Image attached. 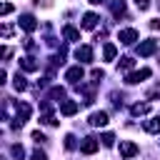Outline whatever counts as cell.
Masks as SVG:
<instances>
[{"label":"cell","instance_id":"cell-1","mask_svg":"<svg viewBox=\"0 0 160 160\" xmlns=\"http://www.w3.org/2000/svg\"><path fill=\"white\" fill-rule=\"evenodd\" d=\"M28 118H30V105H28V102H20V105H18V112H15V118H12V128H22Z\"/></svg>","mask_w":160,"mask_h":160},{"label":"cell","instance_id":"cell-2","mask_svg":"<svg viewBox=\"0 0 160 160\" xmlns=\"http://www.w3.org/2000/svg\"><path fill=\"white\" fill-rule=\"evenodd\" d=\"M152 72H150V68H140V70H135V72H130L128 78H125V82L128 85H138V82H142V80H148Z\"/></svg>","mask_w":160,"mask_h":160},{"label":"cell","instance_id":"cell-3","mask_svg":"<svg viewBox=\"0 0 160 160\" xmlns=\"http://www.w3.org/2000/svg\"><path fill=\"white\" fill-rule=\"evenodd\" d=\"M98 148H100V142H98V138H92V135H88V138L80 142V152H82V155H92V152H98Z\"/></svg>","mask_w":160,"mask_h":160},{"label":"cell","instance_id":"cell-4","mask_svg":"<svg viewBox=\"0 0 160 160\" xmlns=\"http://www.w3.org/2000/svg\"><path fill=\"white\" fill-rule=\"evenodd\" d=\"M155 50H158V40H152V38H150V40H142V42L138 45V55H140V58H148V55H152Z\"/></svg>","mask_w":160,"mask_h":160},{"label":"cell","instance_id":"cell-5","mask_svg":"<svg viewBox=\"0 0 160 160\" xmlns=\"http://www.w3.org/2000/svg\"><path fill=\"white\" fill-rule=\"evenodd\" d=\"M118 40H120L122 45H132V42L138 40V30H135V28H125V30H120Z\"/></svg>","mask_w":160,"mask_h":160},{"label":"cell","instance_id":"cell-6","mask_svg":"<svg viewBox=\"0 0 160 160\" xmlns=\"http://www.w3.org/2000/svg\"><path fill=\"white\" fill-rule=\"evenodd\" d=\"M82 78H85V72H82V68H80V65H75V68H70V70L65 72V80H68L70 85H78Z\"/></svg>","mask_w":160,"mask_h":160},{"label":"cell","instance_id":"cell-7","mask_svg":"<svg viewBox=\"0 0 160 160\" xmlns=\"http://www.w3.org/2000/svg\"><path fill=\"white\" fill-rule=\"evenodd\" d=\"M120 155H122V158H135V155H138V145H135L132 140H122V142H120Z\"/></svg>","mask_w":160,"mask_h":160},{"label":"cell","instance_id":"cell-8","mask_svg":"<svg viewBox=\"0 0 160 160\" xmlns=\"http://www.w3.org/2000/svg\"><path fill=\"white\" fill-rule=\"evenodd\" d=\"M20 28H22L25 32H32V30H38V20L25 12V15H20Z\"/></svg>","mask_w":160,"mask_h":160},{"label":"cell","instance_id":"cell-9","mask_svg":"<svg viewBox=\"0 0 160 160\" xmlns=\"http://www.w3.org/2000/svg\"><path fill=\"white\" fill-rule=\"evenodd\" d=\"M78 110H80V102H78V100H65V102L60 105V112H62L65 118H70V115H75Z\"/></svg>","mask_w":160,"mask_h":160},{"label":"cell","instance_id":"cell-10","mask_svg":"<svg viewBox=\"0 0 160 160\" xmlns=\"http://www.w3.org/2000/svg\"><path fill=\"white\" fill-rule=\"evenodd\" d=\"M75 58H78L80 62H90V60H92V48H90V45H80V48L75 50Z\"/></svg>","mask_w":160,"mask_h":160},{"label":"cell","instance_id":"cell-11","mask_svg":"<svg viewBox=\"0 0 160 160\" xmlns=\"http://www.w3.org/2000/svg\"><path fill=\"white\" fill-rule=\"evenodd\" d=\"M98 22H100V18H98L95 12H85V15H82V28H85V30H95Z\"/></svg>","mask_w":160,"mask_h":160},{"label":"cell","instance_id":"cell-12","mask_svg":"<svg viewBox=\"0 0 160 160\" xmlns=\"http://www.w3.org/2000/svg\"><path fill=\"white\" fill-rule=\"evenodd\" d=\"M90 125L92 128H105L108 125V112H102V110L100 112H92L90 115Z\"/></svg>","mask_w":160,"mask_h":160},{"label":"cell","instance_id":"cell-13","mask_svg":"<svg viewBox=\"0 0 160 160\" xmlns=\"http://www.w3.org/2000/svg\"><path fill=\"white\" fill-rule=\"evenodd\" d=\"M62 38H65L68 42H75V40H80V30L72 28V25H65V28H62Z\"/></svg>","mask_w":160,"mask_h":160},{"label":"cell","instance_id":"cell-14","mask_svg":"<svg viewBox=\"0 0 160 160\" xmlns=\"http://www.w3.org/2000/svg\"><path fill=\"white\" fill-rule=\"evenodd\" d=\"M142 128H145V132H160V118H150V120H145Z\"/></svg>","mask_w":160,"mask_h":160},{"label":"cell","instance_id":"cell-15","mask_svg":"<svg viewBox=\"0 0 160 160\" xmlns=\"http://www.w3.org/2000/svg\"><path fill=\"white\" fill-rule=\"evenodd\" d=\"M115 55H118V48H115L112 42H105V45H102V58H105V60H115Z\"/></svg>","mask_w":160,"mask_h":160},{"label":"cell","instance_id":"cell-16","mask_svg":"<svg viewBox=\"0 0 160 160\" xmlns=\"http://www.w3.org/2000/svg\"><path fill=\"white\" fill-rule=\"evenodd\" d=\"M20 65H22V70H25V72H35V70H38V62H35L32 58H22V60H20Z\"/></svg>","mask_w":160,"mask_h":160},{"label":"cell","instance_id":"cell-17","mask_svg":"<svg viewBox=\"0 0 160 160\" xmlns=\"http://www.w3.org/2000/svg\"><path fill=\"white\" fill-rule=\"evenodd\" d=\"M12 85H15V90H18V92H22V90H28V80H25V78H22L20 72H18L15 78H12Z\"/></svg>","mask_w":160,"mask_h":160},{"label":"cell","instance_id":"cell-18","mask_svg":"<svg viewBox=\"0 0 160 160\" xmlns=\"http://www.w3.org/2000/svg\"><path fill=\"white\" fill-rule=\"evenodd\" d=\"M130 112H132V115H145V112H150V105H148V102H135V105L130 108Z\"/></svg>","mask_w":160,"mask_h":160},{"label":"cell","instance_id":"cell-19","mask_svg":"<svg viewBox=\"0 0 160 160\" xmlns=\"http://www.w3.org/2000/svg\"><path fill=\"white\" fill-rule=\"evenodd\" d=\"M50 98L52 100H60V102H65V88H50Z\"/></svg>","mask_w":160,"mask_h":160},{"label":"cell","instance_id":"cell-20","mask_svg":"<svg viewBox=\"0 0 160 160\" xmlns=\"http://www.w3.org/2000/svg\"><path fill=\"white\" fill-rule=\"evenodd\" d=\"M110 10H112V15H125V0H115L110 5Z\"/></svg>","mask_w":160,"mask_h":160},{"label":"cell","instance_id":"cell-21","mask_svg":"<svg viewBox=\"0 0 160 160\" xmlns=\"http://www.w3.org/2000/svg\"><path fill=\"white\" fill-rule=\"evenodd\" d=\"M10 152H12V158H15V160H22V158H25L22 145H10Z\"/></svg>","mask_w":160,"mask_h":160},{"label":"cell","instance_id":"cell-22","mask_svg":"<svg viewBox=\"0 0 160 160\" xmlns=\"http://www.w3.org/2000/svg\"><path fill=\"white\" fill-rule=\"evenodd\" d=\"M132 62H135L132 58H120V65H118V68H120V70H130V68H132Z\"/></svg>","mask_w":160,"mask_h":160},{"label":"cell","instance_id":"cell-23","mask_svg":"<svg viewBox=\"0 0 160 160\" xmlns=\"http://www.w3.org/2000/svg\"><path fill=\"white\" fill-rule=\"evenodd\" d=\"M40 122H45V125H55L58 120H55V115H52V112H42V118H40Z\"/></svg>","mask_w":160,"mask_h":160},{"label":"cell","instance_id":"cell-24","mask_svg":"<svg viewBox=\"0 0 160 160\" xmlns=\"http://www.w3.org/2000/svg\"><path fill=\"white\" fill-rule=\"evenodd\" d=\"M90 78H92V82H100V80H102V78H105V72H102V70H98V68H95V70H92V72H90Z\"/></svg>","mask_w":160,"mask_h":160},{"label":"cell","instance_id":"cell-25","mask_svg":"<svg viewBox=\"0 0 160 160\" xmlns=\"http://www.w3.org/2000/svg\"><path fill=\"white\" fill-rule=\"evenodd\" d=\"M100 140H102V145H108V148H110V145L115 142V135H112V132H105V135H102Z\"/></svg>","mask_w":160,"mask_h":160},{"label":"cell","instance_id":"cell-26","mask_svg":"<svg viewBox=\"0 0 160 160\" xmlns=\"http://www.w3.org/2000/svg\"><path fill=\"white\" fill-rule=\"evenodd\" d=\"M65 148H68V150L75 148V135H65Z\"/></svg>","mask_w":160,"mask_h":160},{"label":"cell","instance_id":"cell-27","mask_svg":"<svg viewBox=\"0 0 160 160\" xmlns=\"http://www.w3.org/2000/svg\"><path fill=\"white\" fill-rule=\"evenodd\" d=\"M152 98H160V85H155L152 90H148V100H152Z\"/></svg>","mask_w":160,"mask_h":160},{"label":"cell","instance_id":"cell-28","mask_svg":"<svg viewBox=\"0 0 160 160\" xmlns=\"http://www.w3.org/2000/svg\"><path fill=\"white\" fill-rule=\"evenodd\" d=\"M135 5H138V10H148L150 8V0H135Z\"/></svg>","mask_w":160,"mask_h":160},{"label":"cell","instance_id":"cell-29","mask_svg":"<svg viewBox=\"0 0 160 160\" xmlns=\"http://www.w3.org/2000/svg\"><path fill=\"white\" fill-rule=\"evenodd\" d=\"M32 140H35V142H45V135H42L40 130H35V132H32Z\"/></svg>","mask_w":160,"mask_h":160},{"label":"cell","instance_id":"cell-30","mask_svg":"<svg viewBox=\"0 0 160 160\" xmlns=\"http://www.w3.org/2000/svg\"><path fill=\"white\" fill-rule=\"evenodd\" d=\"M32 160H48V155H45L42 150H35V152H32Z\"/></svg>","mask_w":160,"mask_h":160},{"label":"cell","instance_id":"cell-31","mask_svg":"<svg viewBox=\"0 0 160 160\" xmlns=\"http://www.w3.org/2000/svg\"><path fill=\"white\" fill-rule=\"evenodd\" d=\"M0 12H2V15H10V12H12V5H10V2H5V5L0 8Z\"/></svg>","mask_w":160,"mask_h":160},{"label":"cell","instance_id":"cell-32","mask_svg":"<svg viewBox=\"0 0 160 160\" xmlns=\"http://www.w3.org/2000/svg\"><path fill=\"white\" fill-rule=\"evenodd\" d=\"M12 35V28L10 25H2V38H10Z\"/></svg>","mask_w":160,"mask_h":160},{"label":"cell","instance_id":"cell-33","mask_svg":"<svg viewBox=\"0 0 160 160\" xmlns=\"http://www.w3.org/2000/svg\"><path fill=\"white\" fill-rule=\"evenodd\" d=\"M2 58H5V60H8V58H12V48H8V45H5V48H2Z\"/></svg>","mask_w":160,"mask_h":160},{"label":"cell","instance_id":"cell-34","mask_svg":"<svg viewBox=\"0 0 160 160\" xmlns=\"http://www.w3.org/2000/svg\"><path fill=\"white\" fill-rule=\"evenodd\" d=\"M150 28H152V30H158V28H160V18H158V20H150Z\"/></svg>","mask_w":160,"mask_h":160},{"label":"cell","instance_id":"cell-35","mask_svg":"<svg viewBox=\"0 0 160 160\" xmlns=\"http://www.w3.org/2000/svg\"><path fill=\"white\" fill-rule=\"evenodd\" d=\"M88 2H92V5H100V2H105V0H88Z\"/></svg>","mask_w":160,"mask_h":160}]
</instances>
